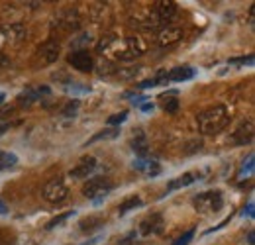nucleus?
Returning a JSON list of instances; mask_svg holds the SVG:
<instances>
[{
    "mask_svg": "<svg viewBox=\"0 0 255 245\" xmlns=\"http://www.w3.org/2000/svg\"><path fill=\"white\" fill-rule=\"evenodd\" d=\"M145 51H147V45L139 35H129L124 39H118L114 35V39L108 43V47L102 53H108L118 61H133L141 57Z\"/></svg>",
    "mask_w": 255,
    "mask_h": 245,
    "instance_id": "nucleus-1",
    "label": "nucleus"
},
{
    "mask_svg": "<svg viewBox=\"0 0 255 245\" xmlns=\"http://www.w3.org/2000/svg\"><path fill=\"white\" fill-rule=\"evenodd\" d=\"M196 124H198L200 134H204V136L220 134L230 124V112L222 104L212 106V108H208V110H204L196 116Z\"/></svg>",
    "mask_w": 255,
    "mask_h": 245,
    "instance_id": "nucleus-2",
    "label": "nucleus"
},
{
    "mask_svg": "<svg viewBox=\"0 0 255 245\" xmlns=\"http://www.w3.org/2000/svg\"><path fill=\"white\" fill-rule=\"evenodd\" d=\"M192 206L198 214H216L224 206V194L220 191H206L192 198Z\"/></svg>",
    "mask_w": 255,
    "mask_h": 245,
    "instance_id": "nucleus-3",
    "label": "nucleus"
},
{
    "mask_svg": "<svg viewBox=\"0 0 255 245\" xmlns=\"http://www.w3.org/2000/svg\"><path fill=\"white\" fill-rule=\"evenodd\" d=\"M112 189H114V183L108 177H91L83 187V194L98 204Z\"/></svg>",
    "mask_w": 255,
    "mask_h": 245,
    "instance_id": "nucleus-4",
    "label": "nucleus"
},
{
    "mask_svg": "<svg viewBox=\"0 0 255 245\" xmlns=\"http://www.w3.org/2000/svg\"><path fill=\"white\" fill-rule=\"evenodd\" d=\"M57 57H59V43L55 39H47L45 43H41L37 47V51H35V55L32 59V65L39 69V67H45V65L55 63Z\"/></svg>",
    "mask_w": 255,
    "mask_h": 245,
    "instance_id": "nucleus-5",
    "label": "nucleus"
},
{
    "mask_svg": "<svg viewBox=\"0 0 255 245\" xmlns=\"http://www.w3.org/2000/svg\"><path fill=\"white\" fill-rule=\"evenodd\" d=\"M41 194H43V198H45L47 202L59 204V202H63V200L69 196V189H67V185H65V181H63L61 177H55V179H51V181L43 187Z\"/></svg>",
    "mask_w": 255,
    "mask_h": 245,
    "instance_id": "nucleus-6",
    "label": "nucleus"
},
{
    "mask_svg": "<svg viewBox=\"0 0 255 245\" xmlns=\"http://www.w3.org/2000/svg\"><path fill=\"white\" fill-rule=\"evenodd\" d=\"M67 63L73 69L81 71V73H93L95 71V59H93V55L87 49H75V51H71L67 55Z\"/></svg>",
    "mask_w": 255,
    "mask_h": 245,
    "instance_id": "nucleus-7",
    "label": "nucleus"
},
{
    "mask_svg": "<svg viewBox=\"0 0 255 245\" xmlns=\"http://www.w3.org/2000/svg\"><path fill=\"white\" fill-rule=\"evenodd\" d=\"M254 136H255L254 120H246V122H242L234 130V134L230 136V141L234 145H250V143H254Z\"/></svg>",
    "mask_w": 255,
    "mask_h": 245,
    "instance_id": "nucleus-8",
    "label": "nucleus"
},
{
    "mask_svg": "<svg viewBox=\"0 0 255 245\" xmlns=\"http://www.w3.org/2000/svg\"><path fill=\"white\" fill-rule=\"evenodd\" d=\"M163 228H165L163 216H161L159 212H153V214H149V216H145V218L141 220V224H139V234H141L143 238H147V236H157V234L163 232Z\"/></svg>",
    "mask_w": 255,
    "mask_h": 245,
    "instance_id": "nucleus-9",
    "label": "nucleus"
},
{
    "mask_svg": "<svg viewBox=\"0 0 255 245\" xmlns=\"http://www.w3.org/2000/svg\"><path fill=\"white\" fill-rule=\"evenodd\" d=\"M177 12V4L175 2H165V0H159V2H153V10H151V16L157 20V24L163 27L167 26V22L173 18V14Z\"/></svg>",
    "mask_w": 255,
    "mask_h": 245,
    "instance_id": "nucleus-10",
    "label": "nucleus"
},
{
    "mask_svg": "<svg viewBox=\"0 0 255 245\" xmlns=\"http://www.w3.org/2000/svg\"><path fill=\"white\" fill-rule=\"evenodd\" d=\"M183 39V27L181 26H173V24H167L159 29L157 33V43L161 47H169V45H175Z\"/></svg>",
    "mask_w": 255,
    "mask_h": 245,
    "instance_id": "nucleus-11",
    "label": "nucleus"
},
{
    "mask_svg": "<svg viewBox=\"0 0 255 245\" xmlns=\"http://www.w3.org/2000/svg\"><path fill=\"white\" fill-rule=\"evenodd\" d=\"M49 94H51L49 86H30L24 92H20L18 102H20V106H32L33 102L41 100V96H49Z\"/></svg>",
    "mask_w": 255,
    "mask_h": 245,
    "instance_id": "nucleus-12",
    "label": "nucleus"
},
{
    "mask_svg": "<svg viewBox=\"0 0 255 245\" xmlns=\"http://www.w3.org/2000/svg\"><path fill=\"white\" fill-rule=\"evenodd\" d=\"M131 167H133L135 171L147 175V177H157V175L161 173V165H159V161H155L153 157H137Z\"/></svg>",
    "mask_w": 255,
    "mask_h": 245,
    "instance_id": "nucleus-13",
    "label": "nucleus"
},
{
    "mask_svg": "<svg viewBox=\"0 0 255 245\" xmlns=\"http://www.w3.org/2000/svg\"><path fill=\"white\" fill-rule=\"evenodd\" d=\"M95 169H96V159H95V157H83V159L79 161V165L69 171V177H73V179H85V177H89Z\"/></svg>",
    "mask_w": 255,
    "mask_h": 245,
    "instance_id": "nucleus-14",
    "label": "nucleus"
},
{
    "mask_svg": "<svg viewBox=\"0 0 255 245\" xmlns=\"http://www.w3.org/2000/svg\"><path fill=\"white\" fill-rule=\"evenodd\" d=\"M194 69L189 67V65H181V67H175L173 71L165 73V82H185V81H191L194 77Z\"/></svg>",
    "mask_w": 255,
    "mask_h": 245,
    "instance_id": "nucleus-15",
    "label": "nucleus"
},
{
    "mask_svg": "<svg viewBox=\"0 0 255 245\" xmlns=\"http://www.w3.org/2000/svg\"><path fill=\"white\" fill-rule=\"evenodd\" d=\"M4 33H6V45H20L26 39V27L20 24H12V26H4Z\"/></svg>",
    "mask_w": 255,
    "mask_h": 245,
    "instance_id": "nucleus-16",
    "label": "nucleus"
},
{
    "mask_svg": "<svg viewBox=\"0 0 255 245\" xmlns=\"http://www.w3.org/2000/svg\"><path fill=\"white\" fill-rule=\"evenodd\" d=\"M133 153L137 157H147V137L143 134V130H135L133 136H131V141H129Z\"/></svg>",
    "mask_w": 255,
    "mask_h": 245,
    "instance_id": "nucleus-17",
    "label": "nucleus"
},
{
    "mask_svg": "<svg viewBox=\"0 0 255 245\" xmlns=\"http://www.w3.org/2000/svg\"><path fill=\"white\" fill-rule=\"evenodd\" d=\"M196 179H198V177H196V173H185V175H181V177H177V179L169 181V185H167V194H171V192H175V191H179V189H187V187H191Z\"/></svg>",
    "mask_w": 255,
    "mask_h": 245,
    "instance_id": "nucleus-18",
    "label": "nucleus"
},
{
    "mask_svg": "<svg viewBox=\"0 0 255 245\" xmlns=\"http://www.w3.org/2000/svg\"><path fill=\"white\" fill-rule=\"evenodd\" d=\"M177 94H179L177 90H171V92H165V94L159 96L161 102H163V110L167 114H175L179 110V98H177Z\"/></svg>",
    "mask_w": 255,
    "mask_h": 245,
    "instance_id": "nucleus-19",
    "label": "nucleus"
},
{
    "mask_svg": "<svg viewBox=\"0 0 255 245\" xmlns=\"http://www.w3.org/2000/svg\"><path fill=\"white\" fill-rule=\"evenodd\" d=\"M118 134H120V130L118 128H108V130H102V132H98V134H95L87 143H85V147H89V145H93V143H96V141H102V139H114V137H118Z\"/></svg>",
    "mask_w": 255,
    "mask_h": 245,
    "instance_id": "nucleus-20",
    "label": "nucleus"
},
{
    "mask_svg": "<svg viewBox=\"0 0 255 245\" xmlns=\"http://www.w3.org/2000/svg\"><path fill=\"white\" fill-rule=\"evenodd\" d=\"M102 224H104V220H102L100 216H89V218H83V220H81V230L91 234V232L102 228Z\"/></svg>",
    "mask_w": 255,
    "mask_h": 245,
    "instance_id": "nucleus-21",
    "label": "nucleus"
},
{
    "mask_svg": "<svg viewBox=\"0 0 255 245\" xmlns=\"http://www.w3.org/2000/svg\"><path fill=\"white\" fill-rule=\"evenodd\" d=\"M18 163V157L10 151H0V171H8L12 167H16Z\"/></svg>",
    "mask_w": 255,
    "mask_h": 245,
    "instance_id": "nucleus-22",
    "label": "nucleus"
},
{
    "mask_svg": "<svg viewBox=\"0 0 255 245\" xmlns=\"http://www.w3.org/2000/svg\"><path fill=\"white\" fill-rule=\"evenodd\" d=\"M143 202H141V198L139 196H129L128 200H124L122 204H120V208H118V214L120 216H124V214H128L129 210H133V208H139Z\"/></svg>",
    "mask_w": 255,
    "mask_h": 245,
    "instance_id": "nucleus-23",
    "label": "nucleus"
},
{
    "mask_svg": "<svg viewBox=\"0 0 255 245\" xmlns=\"http://www.w3.org/2000/svg\"><path fill=\"white\" fill-rule=\"evenodd\" d=\"M254 159H255L254 153H250L248 159H244V163H242V167H240V171H238V177H240V179H246V177L254 175Z\"/></svg>",
    "mask_w": 255,
    "mask_h": 245,
    "instance_id": "nucleus-24",
    "label": "nucleus"
},
{
    "mask_svg": "<svg viewBox=\"0 0 255 245\" xmlns=\"http://www.w3.org/2000/svg\"><path fill=\"white\" fill-rule=\"evenodd\" d=\"M79 106H81V102L75 98V100H69L65 106H63V110H61V116L63 118H75L77 116V110H79Z\"/></svg>",
    "mask_w": 255,
    "mask_h": 245,
    "instance_id": "nucleus-25",
    "label": "nucleus"
},
{
    "mask_svg": "<svg viewBox=\"0 0 255 245\" xmlns=\"http://www.w3.org/2000/svg\"><path fill=\"white\" fill-rule=\"evenodd\" d=\"M73 216H75V210H69V212H63V214H59V216H55L53 220H49V224L45 226V230H53V228L61 226L65 220H69V218H73Z\"/></svg>",
    "mask_w": 255,
    "mask_h": 245,
    "instance_id": "nucleus-26",
    "label": "nucleus"
},
{
    "mask_svg": "<svg viewBox=\"0 0 255 245\" xmlns=\"http://www.w3.org/2000/svg\"><path fill=\"white\" fill-rule=\"evenodd\" d=\"M255 61L254 53H250V55H246V57H236V59H230L228 61V65L230 67H252Z\"/></svg>",
    "mask_w": 255,
    "mask_h": 245,
    "instance_id": "nucleus-27",
    "label": "nucleus"
},
{
    "mask_svg": "<svg viewBox=\"0 0 255 245\" xmlns=\"http://www.w3.org/2000/svg\"><path fill=\"white\" fill-rule=\"evenodd\" d=\"M126 120H128V112H126V110H122V112H118V114L110 116V118L106 120V124H108L110 128H114V126H120V124H124Z\"/></svg>",
    "mask_w": 255,
    "mask_h": 245,
    "instance_id": "nucleus-28",
    "label": "nucleus"
},
{
    "mask_svg": "<svg viewBox=\"0 0 255 245\" xmlns=\"http://www.w3.org/2000/svg\"><path fill=\"white\" fill-rule=\"evenodd\" d=\"M194 232H196V230H194V228H191V230H189V232H185L181 238H177V240L173 242V245H189L191 242H192V238H194Z\"/></svg>",
    "mask_w": 255,
    "mask_h": 245,
    "instance_id": "nucleus-29",
    "label": "nucleus"
},
{
    "mask_svg": "<svg viewBox=\"0 0 255 245\" xmlns=\"http://www.w3.org/2000/svg\"><path fill=\"white\" fill-rule=\"evenodd\" d=\"M244 216H248L250 220H254V202H250V204L244 208Z\"/></svg>",
    "mask_w": 255,
    "mask_h": 245,
    "instance_id": "nucleus-30",
    "label": "nucleus"
},
{
    "mask_svg": "<svg viewBox=\"0 0 255 245\" xmlns=\"http://www.w3.org/2000/svg\"><path fill=\"white\" fill-rule=\"evenodd\" d=\"M6 47V33H4V26H0V51Z\"/></svg>",
    "mask_w": 255,
    "mask_h": 245,
    "instance_id": "nucleus-31",
    "label": "nucleus"
},
{
    "mask_svg": "<svg viewBox=\"0 0 255 245\" xmlns=\"http://www.w3.org/2000/svg\"><path fill=\"white\" fill-rule=\"evenodd\" d=\"M153 108H155V106H153V102H143V104L139 106V110H141V112H151Z\"/></svg>",
    "mask_w": 255,
    "mask_h": 245,
    "instance_id": "nucleus-32",
    "label": "nucleus"
},
{
    "mask_svg": "<svg viewBox=\"0 0 255 245\" xmlns=\"http://www.w3.org/2000/svg\"><path fill=\"white\" fill-rule=\"evenodd\" d=\"M254 238H255L254 230H250V232H248V244H250V245H254V244H255V240H254Z\"/></svg>",
    "mask_w": 255,
    "mask_h": 245,
    "instance_id": "nucleus-33",
    "label": "nucleus"
},
{
    "mask_svg": "<svg viewBox=\"0 0 255 245\" xmlns=\"http://www.w3.org/2000/svg\"><path fill=\"white\" fill-rule=\"evenodd\" d=\"M0 214H8V210H6V204L0 200Z\"/></svg>",
    "mask_w": 255,
    "mask_h": 245,
    "instance_id": "nucleus-34",
    "label": "nucleus"
},
{
    "mask_svg": "<svg viewBox=\"0 0 255 245\" xmlns=\"http://www.w3.org/2000/svg\"><path fill=\"white\" fill-rule=\"evenodd\" d=\"M6 130H8V124H0V136H2Z\"/></svg>",
    "mask_w": 255,
    "mask_h": 245,
    "instance_id": "nucleus-35",
    "label": "nucleus"
},
{
    "mask_svg": "<svg viewBox=\"0 0 255 245\" xmlns=\"http://www.w3.org/2000/svg\"><path fill=\"white\" fill-rule=\"evenodd\" d=\"M2 102H4V94L0 92V104H2Z\"/></svg>",
    "mask_w": 255,
    "mask_h": 245,
    "instance_id": "nucleus-36",
    "label": "nucleus"
}]
</instances>
